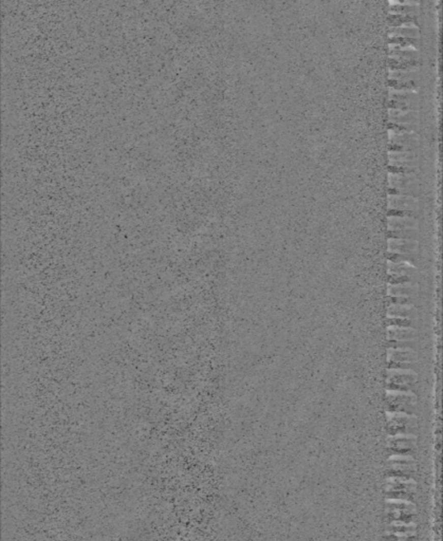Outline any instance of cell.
Segmentation results:
<instances>
[{
	"label": "cell",
	"instance_id": "6da1fadb",
	"mask_svg": "<svg viewBox=\"0 0 443 541\" xmlns=\"http://www.w3.org/2000/svg\"><path fill=\"white\" fill-rule=\"evenodd\" d=\"M417 405V399L412 393L392 391L387 394V406L389 411L411 413Z\"/></svg>",
	"mask_w": 443,
	"mask_h": 541
},
{
	"label": "cell",
	"instance_id": "7a4b0ae2",
	"mask_svg": "<svg viewBox=\"0 0 443 541\" xmlns=\"http://www.w3.org/2000/svg\"><path fill=\"white\" fill-rule=\"evenodd\" d=\"M416 373L411 370H389L387 387L397 392H407L416 383Z\"/></svg>",
	"mask_w": 443,
	"mask_h": 541
},
{
	"label": "cell",
	"instance_id": "3957f363",
	"mask_svg": "<svg viewBox=\"0 0 443 541\" xmlns=\"http://www.w3.org/2000/svg\"><path fill=\"white\" fill-rule=\"evenodd\" d=\"M389 252L400 254H414L418 248V242L414 240L392 239L388 242Z\"/></svg>",
	"mask_w": 443,
	"mask_h": 541
},
{
	"label": "cell",
	"instance_id": "277c9868",
	"mask_svg": "<svg viewBox=\"0 0 443 541\" xmlns=\"http://www.w3.org/2000/svg\"><path fill=\"white\" fill-rule=\"evenodd\" d=\"M389 205L394 208H401L402 210L414 212L418 209V201L408 196H389Z\"/></svg>",
	"mask_w": 443,
	"mask_h": 541
},
{
	"label": "cell",
	"instance_id": "5b68a950",
	"mask_svg": "<svg viewBox=\"0 0 443 541\" xmlns=\"http://www.w3.org/2000/svg\"><path fill=\"white\" fill-rule=\"evenodd\" d=\"M389 117H391V121L394 122V123L415 124V123L418 122L419 115H418L417 111L389 110Z\"/></svg>",
	"mask_w": 443,
	"mask_h": 541
},
{
	"label": "cell",
	"instance_id": "8992f818",
	"mask_svg": "<svg viewBox=\"0 0 443 541\" xmlns=\"http://www.w3.org/2000/svg\"><path fill=\"white\" fill-rule=\"evenodd\" d=\"M417 336V331L408 328H398V327H389L388 329V337L392 340H411Z\"/></svg>",
	"mask_w": 443,
	"mask_h": 541
},
{
	"label": "cell",
	"instance_id": "52a82bcc",
	"mask_svg": "<svg viewBox=\"0 0 443 541\" xmlns=\"http://www.w3.org/2000/svg\"><path fill=\"white\" fill-rule=\"evenodd\" d=\"M418 355L412 350H397L393 349L389 350L388 353V361L391 362H415L417 361Z\"/></svg>",
	"mask_w": 443,
	"mask_h": 541
},
{
	"label": "cell",
	"instance_id": "ba28073f",
	"mask_svg": "<svg viewBox=\"0 0 443 541\" xmlns=\"http://www.w3.org/2000/svg\"><path fill=\"white\" fill-rule=\"evenodd\" d=\"M389 316L393 317H401V319H417L418 313L411 305L409 306H392L388 310Z\"/></svg>",
	"mask_w": 443,
	"mask_h": 541
},
{
	"label": "cell",
	"instance_id": "9c48e42d",
	"mask_svg": "<svg viewBox=\"0 0 443 541\" xmlns=\"http://www.w3.org/2000/svg\"><path fill=\"white\" fill-rule=\"evenodd\" d=\"M389 230H417L418 223L416 220L408 217H392L389 218Z\"/></svg>",
	"mask_w": 443,
	"mask_h": 541
},
{
	"label": "cell",
	"instance_id": "30bf717a",
	"mask_svg": "<svg viewBox=\"0 0 443 541\" xmlns=\"http://www.w3.org/2000/svg\"><path fill=\"white\" fill-rule=\"evenodd\" d=\"M419 289L415 283H405L401 285L389 287V294L392 296H407L412 297L418 294Z\"/></svg>",
	"mask_w": 443,
	"mask_h": 541
},
{
	"label": "cell",
	"instance_id": "8fae6325",
	"mask_svg": "<svg viewBox=\"0 0 443 541\" xmlns=\"http://www.w3.org/2000/svg\"><path fill=\"white\" fill-rule=\"evenodd\" d=\"M388 237L392 239L401 240H416L418 238V231L415 229L408 230H389Z\"/></svg>",
	"mask_w": 443,
	"mask_h": 541
},
{
	"label": "cell",
	"instance_id": "7c38bea8",
	"mask_svg": "<svg viewBox=\"0 0 443 541\" xmlns=\"http://www.w3.org/2000/svg\"><path fill=\"white\" fill-rule=\"evenodd\" d=\"M404 27H396V28H392L391 29V33L393 34V36H399L401 35V37H408V38H412V37H419V30L415 27L414 23H407V24H403Z\"/></svg>",
	"mask_w": 443,
	"mask_h": 541
},
{
	"label": "cell",
	"instance_id": "4fadbf2b",
	"mask_svg": "<svg viewBox=\"0 0 443 541\" xmlns=\"http://www.w3.org/2000/svg\"><path fill=\"white\" fill-rule=\"evenodd\" d=\"M392 101L397 102H419V97L415 92H391Z\"/></svg>",
	"mask_w": 443,
	"mask_h": 541
},
{
	"label": "cell",
	"instance_id": "5bb4252c",
	"mask_svg": "<svg viewBox=\"0 0 443 541\" xmlns=\"http://www.w3.org/2000/svg\"><path fill=\"white\" fill-rule=\"evenodd\" d=\"M389 327H398V328H409L414 326V322L408 319L401 317H388Z\"/></svg>",
	"mask_w": 443,
	"mask_h": 541
},
{
	"label": "cell",
	"instance_id": "9a60e30c",
	"mask_svg": "<svg viewBox=\"0 0 443 541\" xmlns=\"http://www.w3.org/2000/svg\"><path fill=\"white\" fill-rule=\"evenodd\" d=\"M389 347H392L393 349H412V348H416V344L415 341L412 340H400V341H396V340H392L389 341Z\"/></svg>",
	"mask_w": 443,
	"mask_h": 541
},
{
	"label": "cell",
	"instance_id": "2e32d148",
	"mask_svg": "<svg viewBox=\"0 0 443 541\" xmlns=\"http://www.w3.org/2000/svg\"><path fill=\"white\" fill-rule=\"evenodd\" d=\"M387 483L389 484H414L416 485L417 484V482H416L414 479H404V478H399V477H389L386 479Z\"/></svg>",
	"mask_w": 443,
	"mask_h": 541
},
{
	"label": "cell",
	"instance_id": "e0dca14e",
	"mask_svg": "<svg viewBox=\"0 0 443 541\" xmlns=\"http://www.w3.org/2000/svg\"><path fill=\"white\" fill-rule=\"evenodd\" d=\"M386 503H395V504H405V505H409V506H415V504L412 502H410V501L408 500H404V499H387L386 500Z\"/></svg>",
	"mask_w": 443,
	"mask_h": 541
},
{
	"label": "cell",
	"instance_id": "ac0fdd59",
	"mask_svg": "<svg viewBox=\"0 0 443 541\" xmlns=\"http://www.w3.org/2000/svg\"><path fill=\"white\" fill-rule=\"evenodd\" d=\"M391 526H399V527H416L417 526V524L414 523V522H405V521H393L391 524H389Z\"/></svg>",
	"mask_w": 443,
	"mask_h": 541
},
{
	"label": "cell",
	"instance_id": "d6986e66",
	"mask_svg": "<svg viewBox=\"0 0 443 541\" xmlns=\"http://www.w3.org/2000/svg\"><path fill=\"white\" fill-rule=\"evenodd\" d=\"M389 461H414V458L411 456H404V455H398V456H391L388 458Z\"/></svg>",
	"mask_w": 443,
	"mask_h": 541
},
{
	"label": "cell",
	"instance_id": "ffe728a7",
	"mask_svg": "<svg viewBox=\"0 0 443 541\" xmlns=\"http://www.w3.org/2000/svg\"><path fill=\"white\" fill-rule=\"evenodd\" d=\"M386 535H393V536H397V537H410V536H416V532H395V533H389L387 532Z\"/></svg>",
	"mask_w": 443,
	"mask_h": 541
},
{
	"label": "cell",
	"instance_id": "44dd1931",
	"mask_svg": "<svg viewBox=\"0 0 443 541\" xmlns=\"http://www.w3.org/2000/svg\"><path fill=\"white\" fill-rule=\"evenodd\" d=\"M392 440H393V439H392ZM394 445H395L396 447H398V448H409V447H411V444H409V443H407V442H400V441H398V440L394 443Z\"/></svg>",
	"mask_w": 443,
	"mask_h": 541
}]
</instances>
